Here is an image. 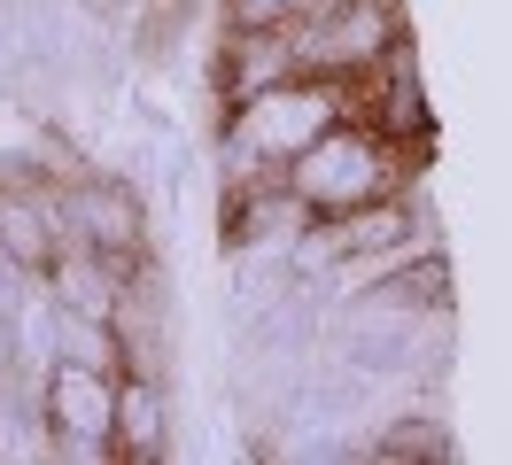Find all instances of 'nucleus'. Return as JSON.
Returning a JSON list of instances; mask_svg holds the SVG:
<instances>
[{
    "label": "nucleus",
    "mask_w": 512,
    "mask_h": 465,
    "mask_svg": "<svg viewBox=\"0 0 512 465\" xmlns=\"http://www.w3.org/2000/svg\"><path fill=\"white\" fill-rule=\"evenodd\" d=\"M280 179H288V194L303 202V210L350 217V210H365V202H388V194H396V163H388L381 132L334 124V132H319L311 148L295 155Z\"/></svg>",
    "instance_id": "obj_1"
},
{
    "label": "nucleus",
    "mask_w": 512,
    "mask_h": 465,
    "mask_svg": "<svg viewBox=\"0 0 512 465\" xmlns=\"http://www.w3.org/2000/svg\"><path fill=\"white\" fill-rule=\"evenodd\" d=\"M334 124H342V86L319 78V70H303L288 86L241 101V109H233V140L256 148V155H272V163H295V155L311 148L319 132H334Z\"/></svg>",
    "instance_id": "obj_2"
},
{
    "label": "nucleus",
    "mask_w": 512,
    "mask_h": 465,
    "mask_svg": "<svg viewBox=\"0 0 512 465\" xmlns=\"http://www.w3.org/2000/svg\"><path fill=\"white\" fill-rule=\"evenodd\" d=\"M47 411H55V427H63V434H94L101 450H109L117 388H109L94 365H55V380H47Z\"/></svg>",
    "instance_id": "obj_3"
},
{
    "label": "nucleus",
    "mask_w": 512,
    "mask_h": 465,
    "mask_svg": "<svg viewBox=\"0 0 512 465\" xmlns=\"http://www.w3.org/2000/svg\"><path fill=\"white\" fill-rule=\"evenodd\" d=\"M55 210L47 202H24V194H0V248L16 256V264H32V272H47L55 264Z\"/></svg>",
    "instance_id": "obj_4"
},
{
    "label": "nucleus",
    "mask_w": 512,
    "mask_h": 465,
    "mask_svg": "<svg viewBox=\"0 0 512 465\" xmlns=\"http://www.w3.org/2000/svg\"><path fill=\"white\" fill-rule=\"evenodd\" d=\"M443 450H450V442H443L435 427H396V434L381 442V458H443Z\"/></svg>",
    "instance_id": "obj_5"
}]
</instances>
